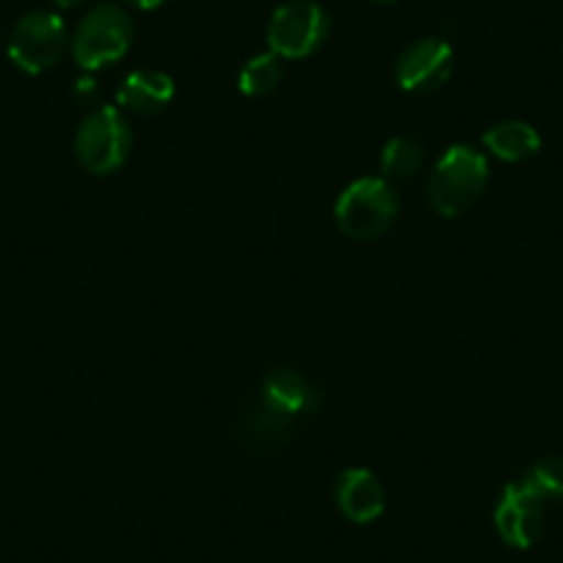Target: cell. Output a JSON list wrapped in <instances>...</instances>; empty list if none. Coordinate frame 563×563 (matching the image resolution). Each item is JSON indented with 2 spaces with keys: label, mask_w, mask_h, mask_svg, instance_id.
<instances>
[{
  "label": "cell",
  "mask_w": 563,
  "mask_h": 563,
  "mask_svg": "<svg viewBox=\"0 0 563 563\" xmlns=\"http://www.w3.org/2000/svg\"><path fill=\"white\" fill-rule=\"evenodd\" d=\"M453 73V47L445 40H417L400 53L395 78L400 89L411 95H431L442 89Z\"/></svg>",
  "instance_id": "8"
},
{
  "label": "cell",
  "mask_w": 563,
  "mask_h": 563,
  "mask_svg": "<svg viewBox=\"0 0 563 563\" xmlns=\"http://www.w3.org/2000/svg\"><path fill=\"white\" fill-rule=\"evenodd\" d=\"M130 147H133V133H130L128 119L111 106L91 111L75 135V153H78L80 166L91 175H113L122 169Z\"/></svg>",
  "instance_id": "4"
},
{
  "label": "cell",
  "mask_w": 563,
  "mask_h": 563,
  "mask_svg": "<svg viewBox=\"0 0 563 563\" xmlns=\"http://www.w3.org/2000/svg\"><path fill=\"white\" fill-rule=\"evenodd\" d=\"M334 219L340 230L354 241H376L398 219V197L387 180L362 177L340 194Z\"/></svg>",
  "instance_id": "2"
},
{
  "label": "cell",
  "mask_w": 563,
  "mask_h": 563,
  "mask_svg": "<svg viewBox=\"0 0 563 563\" xmlns=\"http://www.w3.org/2000/svg\"><path fill=\"white\" fill-rule=\"evenodd\" d=\"M67 47V25L53 12H34L20 20L9 40V56L23 73L40 75L56 67Z\"/></svg>",
  "instance_id": "6"
},
{
  "label": "cell",
  "mask_w": 563,
  "mask_h": 563,
  "mask_svg": "<svg viewBox=\"0 0 563 563\" xmlns=\"http://www.w3.org/2000/svg\"><path fill=\"white\" fill-rule=\"evenodd\" d=\"M282 84V62L274 53H263L243 64L241 75H238V89L246 97H265L276 91Z\"/></svg>",
  "instance_id": "14"
},
{
  "label": "cell",
  "mask_w": 563,
  "mask_h": 563,
  "mask_svg": "<svg viewBox=\"0 0 563 563\" xmlns=\"http://www.w3.org/2000/svg\"><path fill=\"white\" fill-rule=\"evenodd\" d=\"M522 481L541 500H563V459H539V462L525 470Z\"/></svg>",
  "instance_id": "15"
},
{
  "label": "cell",
  "mask_w": 563,
  "mask_h": 563,
  "mask_svg": "<svg viewBox=\"0 0 563 563\" xmlns=\"http://www.w3.org/2000/svg\"><path fill=\"white\" fill-rule=\"evenodd\" d=\"M422 144L409 135H398V139L387 141L382 150V172L387 180H409L417 175L422 166Z\"/></svg>",
  "instance_id": "13"
},
{
  "label": "cell",
  "mask_w": 563,
  "mask_h": 563,
  "mask_svg": "<svg viewBox=\"0 0 563 563\" xmlns=\"http://www.w3.org/2000/svg\"><path fill=\"white\" fill-rule=\"evenodd\" d=\"M260 404L274 411V415L294 420L296 415H305L318 404V389H312V384L301 373L290 371V367H279V371H271L263 378Z\"/></svg>",
  "instance_id": "10"
},
{
  "label": "cell",
  "mask_w": 563,
  "mask_h": 563,
  "mask_svg": "<svg viewBox=\"0 0 563 563\" xmlns=\"http://www.w3.org/2000/svg\"><path fill=\"white\" fill-rule=\"evenodd\" d=\"M329 14L312 0H290L271 14L268 47L279 58H307L327 42Z\"/></svg>",
  "instance_id": "5"
},
{
  "label": "cell",
  "mask_w": 563,
  "mask_h": 563,
  "mask_svg": "<svg viewBox=\"0 0 563 563\" xmlns=\"http://www.w3.org/2000/svg\"><path fill=\"white\" fill-rule=\"evenodd\" d=\"M495 528L514 550H528L544 533V500L525 484L511 481L495 506Z\"/></svg>",
  "instance_id": "7"
},
{
  "label": "cell",
  "mask_w": 563,
  "mask_h": 563,
  "mask_svg": "<svg viewBox=\"0 0 563 563\" xmlns=\"http://www.w3.org/2000/svg\"><path fill=\"white\" fill-rule=\"evenodd\" d=\"M128 3H130V7L141 9V12H153V9L164 7L166 0H128Z\"/></svg>",
  "instance_id": "16"
},
{
  "label": "cell",
  "mask_w": 563,
  "mask_h": 563,
  "mask_svg": "<svg viewBox=\"0 0 563 563\" xmlns=\"http://www.w3.org/2000/svg\"><path fill=\"white\" fill-rule=\"evenodd\" d=\"M80 3H86V0H53V7L58 9H78Z\"/></svg>",
  "instance_id": "17"
},
{
  "label": "cell",
  "mask_w": 563,
  "mask_h": 563,
  "mask_svg": "<svg viewBox=\"0 0 563 563\" xmlns=\"http://www.w3.org/2000/svg\"><path fill=\"white\" fill-rule=\"evenodd\" d=\"M133 45V20L119 7H97L80 20L73 36V56L80 69H95L117 64Z\"/></svg>",
  "instance_id": "3"
},
{
  "label": "cell",
  "mask_w": 563,
  "mask_h": 563,
  "mask_svg": "<svg viewBox=\"0 0 563 563\" xmlns=\"http://www.w3.org/2000/svg\"><path fill=\"white\" fill-rule=\"evenodd\" d=\"M338 508L345 519L356 525H367L378 519L387 506L384 497V486L371 470L354 467L345 470L338 481Z\"/></svg>",
  "instance_id": "9"
},
{
  "label": "cell",
  "mask_w": 563,
  "mask_h": 563,
  "mask_svg": "<svg viewBox=\"0 0 563 563\" xmlns=\"http://www.w3.org/2000/svg\"><path fill=\"white\" fill-rule=\"evenodd\" d=\"M484 147L508 164H519L539 153L541 135L528 122H500L484 133Z\"/></svg>",
  "instance_id": "12"
},
{
  "label": "cell",
  "mask_w": 563,
  "mask_h": 563,
  "mask_svg": "<svg viewBox=\"0 0 563 563\" xmlns=\"http://www.w3.org/2000/svg\"><path fill=\"white\" fill-rule=\"evenodd\" d=\"M371 3H393V0H371Z\"/></svg>",
  "instance_id": "18"
},
{
  "label": "cell",
  "mask_w": 563,
  "mask_h": 563,
  "mask_svg": "<svg viewBox=\"0 0 563 563\" xmlns=\"http://www.w3.org/2000/svg\"><path fill=\"white\" fill-rule=\"evenodd\" d=\"M489 164L467 144L448 147L429 177V202L445 219H456L473 208L486 191Z\"/></svg>",
  "instance_id": "1"
},
{
  "label": "cell",
  "mask_w": 563,
  "mask_h": 563,
  "mask_svg": "<svg viewBox=\"0 0 563 563\" xmlns=\"http://www.w3.org/2000/svg\"><path fill=\"white\" fill-rule=\"evenodd\" d=\"M175 100V80L158 69H139L128 75L117 91V102L130 113H161L169 102Z\"/></svg>",
  "instance_id": "11"
}]
</instances>
